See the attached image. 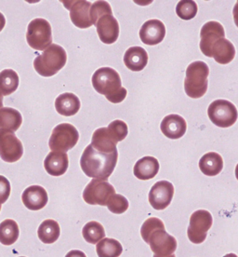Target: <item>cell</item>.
Wrapping results in <instances>:
<instances>
[{"instance_id": "obj_19", "label": "cell", "mask_w": 238, "mask_h": 257, "mask_svg": "<svg viewBox=\"0 0 238 257\" xmlns=\"http://www.w3.org/2000/svg\"><path fill=\"white\" fill-rule=\"evenodd\" d=\"M161 132L167 138L177 140L180 139L185 135L187 130V124L183 117L171 114L165 116L160 124Z\"/></svg>"}, {"instance_id": "obj_6", "label": "cell", "mask_w": 238, "mask_h": 257, "mask_svg": "<svg viewBox=\"0 0 238 257\" xmlns=\"http://www.w3.org/2000/svg\"><path fill=\"white\" fill-rule=\"evenodd\" d=\"M79 140L78 130L70 123H62L52 131L49 146L52 152L66 153L75 148Z\"/></svg>"}, {"instance_id": "obj_41", "label": "cell", "mask_w": 238, "mask_h": 257, "mask_svg": "<svg viewBox=\"0 0 238 257\" xmlns=\"http://www.w3.org/2000/svg\"><path fill=\"white\" fill-rule=\"evenodd\" d=\"M3 108V95L2 93L0 92V110Z\"/></svg>"}, {"instance_id": "obj_11", "label": "cell", "mask_w": 238, "mask_h": 257, "mask_svg": "<svg viewBox=\"0 0 238 257\" xmlns=\"http://www.w3.org/2000/svg\"><path fill=\"white\" fill-rule=\"evenodd\" d=\"M225 36L224 28L218 22H208L201 28L200 32V50L204 55L212 57V47L219 39Z\"/></svg>"}, {"instance_id": "obj_24", "label": "cell", "mask_w": 238, "mask_h": 257, "mask_svg": "<svg viewBox=\"0 0 238 257\" xmlns=\"http://www.w3.org/2000/svg\"><path fill=\"white\" fill-rule=\"evenodd\" d=\"M235 56V49L228 39H220L213 45L212 57L219 64H230Z\"/></svg>"}, {"instance_id": "obj_27", "label": "cell", "mask_w": 238, "mask_h": 257, "mask_svg": "<svg viewBox=\"0 0 238 257\" xmlns=\"http://www.w3.org/2000/svg\"><path fill=\"white\" fill-rule=\"evenodd\" d=\"M23 123V116L18 110L12 107H3L0 110V128L11 132L19 130Z\"/></svg>"}, {"instance_id": "obj_32", "label": "cell", "mask_w": 238, "mask_h": 257, "mask_svg": "<svg viewBox=\"0 0 238 257\" xmlns=\"http://www.w3.org/2000/svg\"><path fill=\"white\" fill-rule=\"evenodd\" d=\"M197 4L193 0H181L176 6V13L180 19L192 20L197 14Z\"/></svg>"}, {"instance_id": "obj_18", "label": "cell", "mask_w": 238, "mask_h": 257, "mask_svg": "<svg viewBox=\"0 0 238 257\" xmlns=\"http://www.w3.org/2000/svg\"><path fill=\"white\" fill-rule=\"evenodd\" d=\"M22 200L30 211H39L48 204L49 197L45 188L40 186H31L23 192Z\"/></svg>"}, {"instance_id": "obj_5", "label": "cell", "mask_w": 238, "mask_h": 257, "mask_svg": "<svg viewBox=\"0 0 238 257\" xmlns=\"http://www.w3.org/2000/svg\"><path fill=\"white\" fill-rule=\"evenodd\" d=\"M26 40L28 45L36 51L47 50L52 43L51 24L42 18H37L31 21L27 27Z\"/></svg>"}, {"instance_id": "obj_36", "label": "cell", "mask_w": 238, "mask_h": 257, "mask_svg": "<svg viewBox=\"0 0 238 257\" xmlns=\"http://www.w3.org/2000/svg\"><path fill=\"white\" fill-rule=\"evenodd\" d=\"M108 128L114 133V135H116V139L118 142L123 141L129 134L128 125L120 119H116L112 121L108 125Z\"/></svg>"}, {"instance_id": "obj_16", "label": "cell", "mask_w": 238, "mask_h": 257, "mask_svg": "<svg viewBox=\"0 0 238 257\" xmlns=\"http://www.w3.org/2000/svg\"><path fill=\"white\" fill-rule=\"evenodd\" d=\"M166 36L165 25L159 20H149L142 25L140 30V39L142 43L149 46L157 45Z\"/></svg>"}, {"instance_id": "obj_22", "label": "cell", "mask_w": 238, "mask_h": 257, "mask_svg": "<svg viewBox=\"0 0 238 257\" xmlns=\"http://www.w3.org/2000/svg\"><path fill=\"white\" fill-rule=\"evenodd\" d=\"M124 63L129 70L134 72L143 70L148 64L147 52L139 46L131 47L125 52Z\"/></svg>"}, {"instance_id": "obj_14", "label": "cell", "mask_w": 238, "mask_h": 257, "mask_svg": "<svg viewBox=\"0 0 238 257\" xmlns=\"http://www.w3.org/2000/svg\"><path fill=\"white\" fill-rule=\"evenodd\" d=\"M64 5L70 12V19L75 26L80 29H87L93 26L90 20L91 3L85 0L63 1Z\"/></svg>"}, {"instance_id": "obj_44", "label": "cell", "mask_w": 238, "mask_h": 257, "mask_svg": "<svg viewBox=\"0 0 238 257\" xmlns=\"http://www.w3.org/2000/svg\"><path fill=\"white\" fill-rule=\"evenodd\" d=\"M153 257H176L174 254H171V255H168V256H158V255H154Z\"/></svg>"}, {"instance_id": "obj_37", "label": "cell", "mask_w": 238, "mask_h": 257, "mask_svg": "<svg viewBox=\"0 0 238 257\" xmlns=\"http://www.w3.org/2000/svg\"><path fill=\"white\" fill-rule=\"evenodd\" d=\"M11 183L5 176L0 175V204L5 203L11 195Z\"/></svg>"}, {"instance_id": "obj_34", "label": "cell", "mask_w": 238, "mask_h": 257, "mask_svg": "<svg viewBox=\"0 0 238 257\" xmlns=\"http://www.w3.org/2000/svg\"><path fill=\"white\" fill-rule=\"evenodd\" d=\"M106 206L108 207L110 212L121 214L123 212H127L129 209V200L120 194H115L110 198Z\"/></svg>"}, {"instance_id": "obj_35", "label": "cell", "mask_w": 238, "mask_h": 257, "mask_svg": "<svg viewBox=\"0 0 238 257\" xmlns=\"http://www.w3.org/2000/svg\"><path fill=\"white\" fill-rule=\"evenodd\" d=\"M165 228V225L163 221L156 217H151L147 219L142 225L141 228V235H142L143 240L148 243L149 237L157 229Z\"/></svg>"}, {"instance_id": "obj_23", "label": "cell", "mask_w": 238, "mask_h": 257, "mask_svg": "<svg viewBox=\"0 0 238 257\" xmlns=\"http://www.w3.org/2000/svg\"><path fill=\"white\" fill-rule=\"evenodd\" d=\"M80 106L79 98L71 92L63 93L55 100L56 111L62 116H75L80 109Z\"/></svg>"}, {"instance_id": "obj_30", "label": "cell", "mask_w": 238, "mask_h": 257, "mask_svg": "<svg viewBox=\"0 0 238 257\" xmlns=\"http://www.w3.org/2000/svg\"><path fill=\"white\" fill-rule=\"evenodd\" d=\"M96 251L99 257H119L123 247L115 238H104L97 243Z\"/></svg>"}, {"instance_id": "obj_29", "label": "cell", "mask_w": 238, "mask_h": 257, "mask_svg": "<svg viewBox=\"0 0 238 257\" xmlns=\"http://www.w3.org/2000/svg\"><path fill=\"white\" fill-rule=\"evenodd\" d=\"M19 76L13 69H4L0 72V92L4 96L13 94L19 87Z\"/></svg>"}, {"instance_id": "obj_46", "label": "cell", "mask_w": 238, "mask_h": 257, "mask_svg": "<svg viewBox=\"0 0 238 257\" xmlns=\"http://www.w3.org/2000/svg\"><path fill=\"white\" fill-rule=\"evenodd\" d=\"M19 257H25V256H19Z\"/></svg>"}, {"instance_id": "obj_40", "label": "cell", "mask_w": 238, "mask_h": 257, "mask_svg": "<svg viewBox=\"0 0 238 257\" xmlns=\"http://www.w3.org/2000/svg\"><path fill=\"white\" fill-rule=\"evenodd\" d=\"M5 26H6V18L3 15V13H0V32L4 29Z\"/></svg>"}, {"instance_id": "obj_26", "label": "cell", "mask_w": 238, "mask_h": 257, "mask_svg": "<svg viewBox=\"0 0 238 257\" xmlns=\"http://www.w3.org/2000/svg\"><path fill=\"white\" fill-rule=\"evenodd\" d=\"M61 228L58 223L52 219H48L41 223L38 230L39 239L45 244H52L58 240Z\"/></svg>"}, {"instance_id": "obj_21", "label": "cell", "mask_w": 238, "mask_h": 257, "mask_svg": "<svg viewBox=\"0 0 238 257\" xmlns=\"http://www.w3.org/2000/svg\"><path fill=\"white\" fill-rule=\"evenodd\" d=\"M159 162L154 157H143L136 162L133 168V174L140 180L153 179L159 172Z\"/></svg>"}, {"instance_id": "obj_1", "label": "cell", "mask_w": 238, "mask_h": 257, "mask_svg": "<svg viewBox=\"0 0 238 257\" xmlns=\"http://www.w3.org/2000/svg\"><path fill=\"white\" fill-rule=\"evenodd\" d=\"M117 150L113 153H103L97 151L89 145L85 148L81 156L80 167L88 177L106 181L113 174L117 163Z\"/></svg>"}, {"instance_id": "obj_10", "label": "cell", "mask_w": 238, "mask_h": 257, "mask_svg": "<svg viewBox=\"0 0 238 257\" xmlns=\"http://www.w3.org/2000/svg\"><path fill=\"white\" fill-rule=\"evenodd\" d=\"M24 155L23 144L14 133L0 128V158L8 163L20 161Z\"/></svg>"}, {"instance_id": "obj_20", "label": "cell", "mask_w": 238, "mask_h": 257, "mask_svg": "<svg viewBox=\"0 0 238 257\" xmlns=\"http://www.w3.org/2000/svg\"><path fill=\"white\" fill-rule=\"evenodd\" d=\"M69 166L68 155L62 152H51L46 157L44 167L50 175L58 177L66 173Z\"/></svg>"}, {"instance_id": "obj_3", "label": "cell", "mask_w": 238, "mask_h": 257, "mask_svg": "<svg viewBox=\"0 0 238 257\" xmlns=\"http://www.w3.org/2000/svg\"><path fill=\"white\" fill-rule=\"evenodd\" d=\"M67 54L65 49L57 44H52L34 61V67L42 77L56 75L66 64Z\"/></svg>"}, {"instance_id": "obj_31", "label": "cell", "mask_w": 238, "mask_h": 257, "mask_svg": "<svg viewBox=\"0 0 238 257\" xmlns=\"http://www.w3.org/2000/svg\"><path fill=\"white\" fill-rule=\"evenodd\" d=\"M82 235L87 242L90 244H97L105 237V230L99 222L91 221L84 226Z\"/></svg>"}, {"instance_id": "obj_9", "label": "cell", "mask_w": 238, "mask_h": 257, "mask_svg": "<svg viewBox=\"0 0 238 257\" xmlns=\"http://www.w3.org/2000/svg\"><path fill=\"white\" fill-rule=\"evenodd\" d=\"M115 194V187L109 182L93 179L84 189L83 199L90 205L106 206Z\"/></svg>"}, {"instance_id": "obj_43", "label": "cell", "mask_w": 238, "mask_h": 257, "mask_svg": "<svg viewBox=\"0 0 238 257\" xmlns=\"http://www.w3.org/2000/svg\"><path fill=\"white\" fill-rule=\"evenodd\" d=\"M235 177H236V179L238 180V164L236 165V167H235Z\"/></svg>"}, {"instance_id": "obj_2", "label": "cell", "mask_w": 238, "mask_h": 257, "mask_svg": "<svg viewBox=\"0 0 238 257\" xmlns=\"http://www.w3.org/2000/svg\"><path fill=\"white\" fill-rule=\"evenodd\" d=\"M91 82L94 90L106 97L111 103H121L128 94L127 90L122 87L119 74L111 67H102L95 71Z\"/></svg>"}, {"instance_id": "obj_7", "label": "cell", "mask_w": 238, "mask_h": 257, "mask_svg": "<svg viewBox=\"0 0 238 257\" xmlns=\"http://www.w3.org/2000/svg\"><path fill=\"white\" fill-rule=\"evenodd\" d=\"M207 115L214 125L219 128H229L237 120L238 112L233 103L219 99L209 104Z\"/></svg>"}, {"instance_id": "obj_42", "label": "cell", "mask_w": 238, "mask_h": 257, "mask_svg": "<svg viewBox=\"0 0 238 257\" xmlns=\"http://www.w3.org/2000/svg\"><path fill=\"white\" fill-rule=\"evenodd\" d=\"M223 257H238L236 254H234V253H228V254H226Z\"/></svg>"}, {"instance_id": "obj_4", "label": "cell", "mask_w": 238, "mask_h": 257, "mask_svg": "<svg viewBox=\"0 0 238 257\" xmlns=\"http://www.w3.org/2000/svg\"><path fill=\"white\" fill-rule=\"evenodd\" d=\"M208 75L209 68L205 62L195 61L188 65L184 79V90L187 95L193 99L204 96L207 90Z\"/></svg>"}, {"instance_id": "obj_39", "label": "cell", "mask_w": 238, "mask_h": 257, "mask_svg": "<svg viewBox=\"0 0 238 257\" xmlns=\"http://www.w3.org/2000/svg\"><path fill=\"white\" fill-rule=\"evenodd\" d=\"M232 14H233V21L235 26L238 27V1L236 4L233 7V11H232Z\"/></svg>"}, {"instance_id": "obj_17", "label": "cell", "mask_w": 238, "mask_h": 257, "mask_svg": "<svg viewBox=\"0 0 238 257\" xmlns=\"http://www.w3.org/2000/svg\"><path fill=\"white\" fill-rule=\"evenodd\" d=\"M118 140L116 135L108 127L97 128L93 133L90 146L97 151L103 153H113L116 151V145Z\"/></svg>"}, {"instance_id": "obj_8", "label": "cell", "mask_w": 238, "mask_h": 257, "mask_svg": "<svg viewBox=\"0 0 238 257\" xmlns=\"http://www.w3.org/2000/svg\"><path fill=\"white\" fill-rule=\"evenodd\" d=\"M212 215L206 210H198L193 212L190 217V224L187 230L190 241L194 244L204 242L207 231L212 226Z\"/></svg>"}, {"instance_id": "obj_12", "label": "cell", "mask_w": 238, "mask_h": 257, "mask_svg": "<svg viewBox=\"0 0 238 257\" xmlns=\"http://www.w3.org/2000/svg\"><path fill=\"white\" fill-rule=\"evenodd\" d=\"M148 244L155 255L168 256L174 254L177 249L176 238L169 235L166 228L155 230L148 239Z\"/></svg>"}, {"instance_id": "obj_13", "label": "cell", "mask_w": 238, "mask_h": 257, "mask_svg": "<svg viewBox=\"0 0 238 257\" xmlns=\"http://www.w3.org/2000/svg\"><path fill=\"white\" fill-rule=\"evenodd\" d=\"M174 187L166 180L156 182L149 192V202L157 211L165 210L173 199Z\"/></svg>"}, {"instance_id": "obj_45", "label": "cell", "mask_w": 238, "mask_h": 257, "mask_svg": "<svg viewBox=\"0 0 238 257\" xmlns=\"http://www.w3.org/2000/svg\"><path fill=\"white\" fill-rule=\"evenodd\" d=\"M0 211H1V204H0Z\"/></svg>"}, {"instance_id": "obj_38", "label": "cell", "mask_w": 238, "mask_h": 257, "mask_svg": "<svg viewBox=\"0 0 238 257\" xmlns=\"http://www.w3.org/2000/svg\"><path fill=\"white\" fill-rule=\"evenodd\" d=\"M65 257H87V255L85 254V252L82 251H79V250H72L69 251Z\"/></svg>"}, {"instance_id": "obj_25", "label": "cell", "mask_w": 238, "mask_h": 257, "mask_svg": "<svg viewBox=\"0 0 238 257\" xmlns=\"http://www.w3.org/2000/svg\"><path fill=\"white\" fill-rule=\"evenodd\" d=\"M199 168L206 176H216L223 169L222 158L216 152L206 153L200 159Z\"/></svg>"}, {"instance_id": "obj_15", "label": "cell", "mask_w": 238, "mask_h": 257, "mask_svg": "<svg viewBox=\"0 0 238 257\" xmlns=\"http://www.w3.org/2000/svg\"><path fill=\"white\" fill-rule=\"evenodd\" d=\"M97 33L104 44L115 43L119 37V25L113 14H105L97 21Z\"/></svg>"}, {"instance_id": "obj_28", "label": "cell", "mask_w": 238, "mask_h": 257, "mask_svg": "<svg viewBox=\"0 0 238 257\" xmlns=\"http://www.w3.org/2000/svg\"><path fill=\"white\" fill-rule=\"evenodd\" d=\"M18 224L12 219H6L0 224V243L6 246L14 244L19 238Z\"/></svg>"}, {"instance_id": "obj_33", "label": "cell", "mask_w": 238, "mask_h": 257, "mask_svg": "<svg viewBox=\"0 0 238 257\" xmlns=\"http://www.w3.org/2000/svg\"><path fill=\"white\" fill-rule=\"evenodd\" d=\"M105 14H113L109 3L106 1H96L91 4L90 11V20L93 26L96 25L97 21Z\"/></svg>"}]
</instances>
